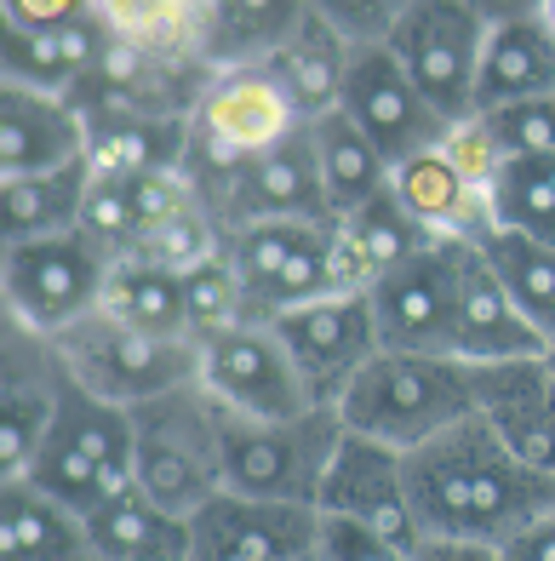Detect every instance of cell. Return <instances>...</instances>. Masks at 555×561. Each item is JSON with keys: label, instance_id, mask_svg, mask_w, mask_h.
<instances>
[{"label": "cell", "instance_id": "cell-1", "mask_svg": "<svg viewBox=\"0 0 555 561\" xmlns=\"http://www.w3.org/2000/svg\"><path fill=\"white\" fill-rule=\"evenodd\" d=\"M407 488L424 539L504 550L555 510V476L527 470L482 419L407 453Z\"/></svg>", "mask_w": 555, "mask_h": 561}, {"label": "cell", "instance_id": "cell-34", "mask_svg": "<svg viewBox=\"0 0 555 561\" xmlns=\"http://www.w3.org/2000/svg\"><path fill=\"white\" fill-rule=\"evenodd\" d=\"M304 7H207V64L212 75L269 64L298 30Z\"/></svg>", "mask_w": 555, "mask_h": 561}, {"label": "cell", "instance_id": "cell-14", "mask_svg": "<svg viewBox=\"0 0 555 561\" xmlns=\"http://www.w3.org/2000/svg\"><path fill=\"white\" fill-rule=\"evenodd\" d=\"M344 115L372 138V149L390 161V172L401 161L424 156V149H441L452 126L424 104V92L407 81V69L390 58L384 41L356 46V69H349L344 87Z\"/></svg>", "mask_w": 555, "mask_h": 561}, {"label": "cell", "instance_id": "cell-35", "mask_svg": "<svg viewBox=\"0 0 555 561\" xmlns=\"http://www.w3.org/2000/svg\"><path fill=\"white\" fill-rule=\"evenodd\" d=\"M493 218L498 229H516V236L555 247V156L504 161L493 184Z\"/></svg>", "mask_w": 555, "mask_h": 561}, {"label": "cell", "instance_id": "cell-8", "mask_svg": "<svg viewBox=\"0 0 555 561\" xmlns=\"http://www.w3.org/2000/svg\"><path fill=\"white\" fill-rule=\"evenodd\" d=\"M58 355H63L74 385H86L92 396H104L115 407H143V401L200 378L195 344L149 339V333H138V327H126L104 310L74 321L69 333H58Z\"/></svg>", "mask_w": 555, "mask_h": 561}, {"label": "cell", "instance_id": "cell-7", "mask_svg": "<svg viewBox=\"0 0 555 561\" xmlns=\"http://www.w3.org/2000/svg\"><path fill=\"white\" fill-rule=\"evenodd\" d=\"M109 270L115 264L81 236V229L7 247V259H0V304H7V321L58 339L74 321L104 310Z\"/></svg>", "mask_w": 555, "mask_h": 561}, {"label": "cell", "instance_id": "cell-31", "mask_svg": "<svg viewBox=\"0 0 555 561\" xmlns=\"http://www.w3.org/2000/svg\"><path fill=\"white\" fill-rule=\"evenodd\" d=\"M104 316L138 327L149 339H178V344H195L189 339V298H184V275L172 270H155L143 259H126L109 270V287H104Z\"/></svg>", "mask_w": 555, "mask_h": 561}, {"label": "cell", "instance_id": "cell-45", "mask_svg": "<svg viewBox=\"0 0 555 561\" xmlns=\"http://www.w3.org/2000/svg\"><path fill=\"white\" fill-rule=\"evenodd\" d=\"M304 561H315V556H304Z\"/></svg>", "mask_w": 555, "mask_h": 561}, {"label": "cell", "instance_id": "cell-22", "mask_svg": "<svg viewBox=\"0 0 555 561\" xmlns=\"http://www.w3.org/2000/svg\"><path fill=\"white\" fill-rule=\"evenodd\" d=\"M390 184H395L401 201H407V213L430 229L436 241H470V247H482L493 229H498L493 195L475 190L470 178L447 161V149H424V156L401 161L390 172Z\"/></svg>", "mask_w": 555, "mask_h": 561}, {"label": "cell", "instance_id": "cell-13", "mask_svg": "<svg viewBox=\"0 0 555 561\" xmlns=\"http://www.w3.org/2000/svg\"><path fill=\"white\" fill-rule=\"evenodd\" d=\"M321 516L333 522H356L378 539H390L401 550H424L418 527V510H413V488H407V453H395L384 442H367V436H349L344 430V447L326 470V488H321Z\"/></svg>", "mask_w": 555, "mask_h": 561}, {"label": "cell", "instance_id": "cell-10", "mask_svg": "<svg viewBox=\"0 0 555 561\" xmlns=\"http://www.w3.org/2000/svg\"><path fill=\"white\" fill-rule=\"evenodd\" d=\"M109 18L104 7H30L12 0L7 7V41H0V81L30 87V92H53L74 98L81 81L104 64L109 53Z\"/></svg>", "mask_w": 555, "mask_h": 561}, {"label": "cell", "instance_id": "cell-23", "mask_svg": "<svg viewBox=\"0 0 555 561\" xmlns=\"http://www.w3.org/2000/svg\"><path fill=\"white\" fill-rule=\"evenodd\" d=\"M452 355L470 367H498V362H533V355H550V344L527 327V316L510 304L504 280L493 275L487 252L475 247L464 264V293H459V339H452Z\"/></svg>", "mask_w": 555, "mask_h": 561}, {"label": "cell", "instance_id": "cell-29", "mask_svg": "<svg viewBox=\"0 0 555 561\" xmlns=\"http://www.w3.org/2000/svg\"><path fill=\"white\" fill-rule=\"evenodd\" d=\"M315 138V161H321V184H326V201H333V218L344 224L349 213H361L372 195L390 190V161L372 149V138L361 133L344 110L326 115L310 126Z\"/></svg>", "mask_w": 555, "mask_h": 561}, {"label": "cell", "instance_id": "cell-18", "mask_svg": "<svg viewBox=\"0 0 555 561\" xmlns=\"http://www.w3.org/2000/svg\"><path fill=\"white\" fill-rule=\"evenodd\" d=\"M475 419L527 470L555 476V367H550V355L475 367Z\"/></svg>", "mask_w": 555, "mask_h": 561}, {"label": "cell", "instance_id": "cell-30", "mask_svg": "<svg viewBox=\"0 0 555 561\" xmlns=\"http://www.w3.org/2000/svg\"><path fill=\"white\" fill-rule=\"evenodd\" d=\"M53 436H63L74 453H86L104 476L132 481V465H138V424H132V407H115V401H104V396H92L86 385L63 378Z\"/></svg>", "mask_w": 555, "mask_h": 561}, {"label": "cell", "instance_id": "cell-43", "mask_svg": "<svg viewBox=\"0 0 555 561\" xmlns=\"http://www.w3.org/2000/svg\"><path fill=\"white\" fill-rule=\"evenodd\" d=\"M544 12H550V23H555V0H544Z\"/></svg>", "mask_w": 555, "mask_h": 561}, {"label": "cell", "instance_id": "cell-27", "mask_svg": "<svg viewBox=\"0 0 555 561\" xmlns=\"http://www.w3.org/2000/svg\"><path fill=\"white\" fill-rule=\"evenodd\" d=\"M86 190H92V161L63 167V172H41V178H0V241L23 247V241H46V236L81 229Z\"/></svg>", "mask_w": 555, "mask_h": 561}, {"label": "cell", "instance_id": "cell-24", "mask_svg": "<svg viewBox=\"0 0 555 561\" xmlns=\"http://www.w3.org/2000/svg\"><path fill=\"white\" fill-rule=\"evenodd\" d=\"M86 533H92L97 561H189V550H195L189 516L149 499L138 481H120L86 516Z\"/></svg>", "mask_w": 555, "mask_h": 561}, {"label": "cell", "instance_id": "cell-39", "mask_svg": "<svg viewBox=\"0 0 555 561\" xmlns=\"http://www.w3.org/2000/svg\"><path fill=\"white\" fill-rule=\"evenodd\" d=\"M493 144L504 149V161H533V156H555V98H533V104H510L482 115Z\"/></svg>", "mask_w": 555, "mask_h": 561}, {"label": "cell", "instance_id": "cell-3", "mask_svg": "<svg viewBox=\"0 0 555 561\" xmlns=\"http://www.w3.org/2000/svg\"><path fill=\"white\" fill-rule=\"evenodd\" d=\"M298 133H304V121H298L281 81L269 75V64L223 69L207 81V92H200V104L189 115V167L184 172L200 190V201L218 207L223 190H230L252 161L269 156V149H281Z\"/></svg>", "mask_w": 555, "mask_h": 561}, {"label": "cell", "instance_id": "cell-2", "mask_svg": "<svg viewBox=\"0 0 555 561\" xmlns=\"http://www.w3.org/2000/svg\"><path fill=\"white\" fill-rule=\"evenodd\" d=\"M349 436L418 453L436 436L475 419V367L459 355H401L384 350L338 401Z\"/></svg>", "mask_w": 555, "mask_h": 561}, {"label": "cell", "instance_id": "cell-32", "mask_svg": "<svg viewBox=\"0 0 555 561\" xmlns=\"http://www.w3.org/2000/svg\"><path fill=\"white\" fill-rule=\"evenodd\" d=\"M493 275L504 280L510 304L527 316V327L555 350V247L533 241V236H516V229H493L482 241Z\"/></svg>", "mask_w": 555, "mask_h": 561}, {"label": "cell", "instance_id": "cell-41", "mask_svg": "<svg viewBox=\"0 0 555 561\" xmlns=\"http://www.w3.org/2000/svg\"><path fill=\"white\" fill-rule=\"evenodd\" d=\"M315 561H418L413 550H401L378 533L356 527V522H333L321 516V545H315Z\"/></svg>", "mask_w": 555, "mask_h": 561}, {"label": "cell", "instance_id": "cell-40", "mask_svg": "<svg viewBox=\"0 0 555 561\" xmlns=\"http://www.w3.org/2000/svg\"><path fill=\"white\" fill-rule=\"evenodd\" d=\"M447 161L452 167H459L464 178H470V184L475 190H487L493 195V184H498V172H504V149L493 144V133H487V121L482 115H475V121H459V126H452V133H447Z\"/></svg>", "mask_w": 555, "mask_h": 561}, {"label": "cell", "instance_id": "cell-4", "mask_svg": "<svg viewBox=\"0 0 555 561\" xmlns=\"http://www.w3.org/2000/svg\"><path fill=\"white\" fill-rule=\"evenodd\" d=\"M132 424H138L132 481L149 499H161L178 516H195L223 493V424H230V413L212 401L200 378L132 407Z\"/></svg>", "mask_w": 555, "mask_h": 561}, {"label": "cell", "instance_id": "cell-21", "mask_svg": "<svg viewBox=\"0 0 555 561\" xmlns=\"http://www.w3.org/2000/svg\"><path fill=\"white\" fill-rule=\"evenodd\" d=\"M349 69H356V41L326 18V7H304L298 30L287 35V46L269 58V75L281 81V92L292 98V110H298L304 126L344 110Z\"/></svg>", "mask_w": 555, "mask_h": 561}, {"label": "cell", "instance_id": "cell-12", "mask_svg": "<svg viewBox=\"0 0 555 561\" xmlns=\"http://www.w3.org/2000/svg\"><path fill=\"white\" fill-rule=\"evenodd\" d=\"M269 327H275V339L287 344L310 401L333 407V413H338V401L349 396V385L384 355L372 298H326V304L292 310L281 321H269Z\"/></svg>", "mask_w": 555, "mask_h": 561}, {"label": "cell", "instance_id": "cell-37", "mask_svg": "<svg viewBox=\"0 0 555 561\" xmlns=\"http://www.w3.org/2000/svg\"><path fill=\"white\" fill-rule=\"evenodd\" d=\"M223 247H230V229H223V218L195 195L184 213H172L155 236L138 247V259L155 264V270H172V275H195L200 264H212Z\"/></svg>", "mask_w": 555, "mask_h": 561}, {"label": "cell", "instance_id": "cell-20", "mask_svg": "<svg viewBox=\"0 0 555 561\" xmlns=\"http://www.w3.org/2000/svg\"><path fill=\"white\" fill-rule=\"evenodd\" d=\"M86 161V121L69 98L0 81V178H41Z\"/></svg>", "mask_w": 555, "mask_h": 561}, {"label": "cell", "instance_id": "cell-6", "mask_svg": "<svg viewBox=\"0 0 555 561\" xmlns=\"http://www.w3.org/2000/svg\"><path fill=\"white\" fill-rule=\"evenodd\" d=\"M344 447V419L315 407L287 424H223V493L264 499V504H304L321 510L326 470Z\"/></svg>", "mask_w": 555, "mask_h": 561}, {"label": "cell", "instance_id": "cell-11", "mask_svg": "<svg viewBox=\"0 0 555 561\" xmlns=\"http://www.w3.org/2000/svg\"><path fill=\"white\" fill-rule=\"evenodd\" d=\"M470 241H430L413 264H401L372 287V316L384 350L401 355H452L459 339V293H464V264Z\"/></svg>", "mask_w": 555, "mask_h": 561}, {"label": "cell", "instance_id": "cell-15", "mask_svg": "<svg viewBox=\"0 0 555 561\" xmlns=\"http://www.w3.org/2000/svg\"><path fill=\"white\" fill-rule=\"evenodd\" d=\"M63 378L69 367L58 355V339L7 321V344H0V481H18L41 442L53 436Z\"/></svg>", "mask_w": 555, "mask_h": 561}, {"label": "cell", "instance_id": "cell-19", "mask_svg": "<svg viewBox=\"0 0 555 561\" xmlns=\"http://www.w3.org/2000/svg\"><path fill=\"white\" fill-rule=\"evenodd\" d=\"M555 98V23L539 7H493L487 53H482V87H475V115Z\"/></svg>", "mask_w": 555, "mask_h": 561}, {"label": "cell", "instance_id": "cell-33", "mask_svg": "<svg viewBox=\"0 0 555 561\" xmlns=\"http://www.w3.org/2000/svg\"><path fill=\"white\" fill-rule=\"evenodd\" d=\"M338 236L356 247V259L367 264V275H372V287L384 275H395L401 264H413L424 247H430L436 236L424 229L413 213H407V201L395 195V184L384 190V195H372L361 213H349L344 224H338Z\"/></svg>", "mask_w": 555, "mask_h": 561}, {"label": "cell", "instance_id": "cell-16", "mask_svg": "<svg viewBox=\"0 0 555 561\" xmlns=\"http://www.w3.org/2000/svg\"><path fill=\"white\" fill-rule=\"evenodd\" d=\"M189 527V561H304L321 545V510L264 504L241 493H218L207 510H195Z\"/></svg>", "mask_w": 555, "mask_h": 561}, {"label": "cell", "instance_id": "cell-17", "mask_svg": "<svg viewBox=\"0 0 555 561\" xmlns=\"http://www.w3.org/2000/svg\"><path fill=\"white\" fill-rule=\"evenodd\" d=\"M223 218V229L241 224H338L333 201L321 184V161H315V138L310 126L298 138H287L281 149L258 156L212 207Z\"/></svg>", "mask_w": 555, "mask_h": 561}, {"label": "cell", "instance_id": "cell-42", "mask_svg": "<svg viewBox=\"0 0 555 561\" xmlns=\"http://www.w3.org/2000/svg\"><path fill=\"white\" fill-rule=\"evenodd\" d=\"M498 561H555V510H550L539 527H527L516 545H504Z\"/></svg>", "mask_w": 555, "mask_h": 561}, {"label": "cell", "instance_id": "cell-44", "mask_svg": "<svg viewBox=\"0 0 555 561\" xmlns=\"http://www.w3.org/2000/svg\"><path fill=\"white\" fill-rule=\"evenodd\" d=\"M550 367H555V350H550Z\"/></svg>", "mask_w": 555, "mask_h": 561}, {"label": "cell", "instance_id": "cell-28", "mask_svg": "<svg viewBox=\"0 0 555 561\" xmlns=\"http://www.w3.org/2000/svg\"><path fill=\"white\" fill-rule=\"evenodd\" d=\"M115 41L138 46V53L161 58L172 69L212 75L207 64V7H184V0H109L104 7Z\"/></svg>", "mask_w": 555, "mask_h": 561}, {"label": "cell", "instance_id": "cell-5", "mask_svg": "<svg viewBox=\"0 0 555 561\" xmlns=\"http://www.w3.org/2000/svg\"><path fill=\"white\" fill-rule=\"evenodd\" d=\"M487 30L493 7H470V0H407L395 12V30L384 46L447 126L475 121Z\"/></svg>", "mask_w": 555, "mask_h": 561}, {"label": "cell", "instance_id": "cell-25", "mask_svg": "<svg viewBox=\"0 0 555 561\" xmlns=\"http://www.w3.org/2000/svg\"><path fill=\"white\" fill-rule=\"evenodd\" d=\"M97 178H161L189 167V115H81Z\"/></svg>", "mask_w": 555, "mask_h": 561}, {"label": "cell", "instance_id": "cell-36", "mask_svg": "<svg viewBox=\"0 0 555 561\" xmlns=\"http://www.w3.org/2000/svg\"><path fill=\"white\" fill-rule=\"evenodd\" d=\"M18 481H30L35 493H46L53 504L74 510L81 522H86L92 510H97V504H104V499L120 488L115 476H104V470H97L86 453H74L63 436H46V442H41V453L30 458V470H23Z\"/></svg>", "mask_w": 555, "mask_h": 561}, {"label": "cell", "instance_id": "cell-38", "mask_svg": "<svg viewBox=\"0 0 555 561\" xmlns=\"http://www.w3.org/2000/svg\"><path fill=\"white\" fill-rule=\"evenodd\" d=\"M184 298H189V339L195 344L246 321V287H241V270L230 259V247H223L212 264H200L195 275H184Z\"/></svg>", "mask_w": 555, "mask_h": 561}, {"label": "cell", "instance_id": "cell-9", "mask_svg": "<svg viewBox=\"0 0 555 561\" xmlns=\"http://www.w3.org/2000/svg\"><path fill=\"white\" fill-rule=\"evenodd\" d=\"M195 355H200V385L212 390V401L230 419L287 424V419L315 413V401L304 390V378H298L287 344L275 339V327L241 321L218 339H200Z\"/></svg>", "mask_w": 555, "mask_h": 561}, {"label": "cell", "instance_id": "cell-26", "mask_svg": "<svg viewBox=\"0 0 555 561\" xmlns=\"http://www.w3.org/2000/svg\"><path fill=\"white\" fill-rule=\"evenodd\" d=\"M0 561H97V550L74 510L30 481H0Z\"/></svg>", "mask_w": 555, "mask_h": 561}]
</instances>
